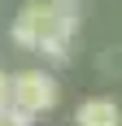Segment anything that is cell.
<instances>
[{"label": "cell", "mask_w": 122, "mask_h": 126, "mask_svg": "<svg viewBox=\"0 0 122 126\" xmlns=\"http://www.w3.org/2000/svg\"><path fill=\"white\" fill-rule=\"evenodd\" d=\"M0 126H35V117L18 113V109H4V113H0Z\"/></svg>", "instance_id": "4"}, {"label": "cell", "mask_w": 122, "mask_h": 126, "mask_svg": "<svg viewBox=\"0 0 122 126\" xmlns=\"http://www.w3.org/2000/svg\"><path fill=\"white\" fill-rule=\"evenodd\" d=\"M4 109H9V74L0 70V113H4Z\"/></svg>", "instance_id": "5"}, {"label": "cell", "mask_w": 122, "mask_h": 126, "mask_svg": "<svg viewBox=\"0 0 122 126\" xmlns=\"http://www.w3.org/2000/svg\"><path fill=\"white\" fill-rule=\"evenodd\" d=\"M74 126H122V109L109 96H92L74 109Z\"/></svg>", "instance_id": "2"}, {"label": "cell", "mask_w": 122, "mask_h": 126, "mask_svg": "<svg viewBox=\"0 0 122 126\" xmlns=\"http://www.w3.org/2000/svg\"><path fill=\"white\" fill-rule=\"evenodd\" d=\"M39 57H44V61H48V65H65V61H70V39H61V35H48V39H44V44H39Z\"/></svg>", "instance_id": "3"}, {"label": "cell", "mask_w": 122, "mask_h": 126, "mask_svg": "<svg viewBox=\"0 0 122 126\" xmlns=\"http://www.w3.org/2000/svg\"><path fill=\"white\" fill-rule=\"evenodd\" d=\"M57 100H61V87L48 70H18V74H9V109H18L26 117H44V113L57 109Z\"/></svg>", "instance_id": "1"}]
</instances>
